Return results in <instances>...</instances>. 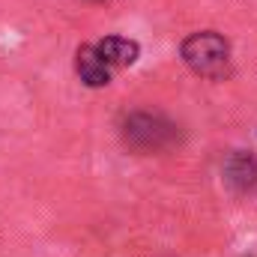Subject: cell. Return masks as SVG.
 I'll list each match as a JSON object with an SVG mask.
<instances>
[{
  "mask_svg": "<svg viewBox=\"0 0 257 257\" xmlns=\"http://www.w3.org/2000/svg\"><path fill=\"white\" fill-rule=\"evenodd\" d=\"M120 141L128 153L135 156H156L180 147L183 132L180 126L159 111H126L117 123Z\"/></svg>",
  "mask_w": 257,
  "mask_h": 257,
  "instance_id": "6da1fadb",
  "label": "cell"
},
{
  "mask_svg": "<svg viewBox=\"0 0 257 257\" xmlns=\"http://www.w3.org/2000/svg\"><path fill=\"white\" fill-rule=\"evenodd\" d=\"M180 60L203 81H227L233 75V51L224 33L194 30L180 42Z\"/></svg>",
  "mask_w": 257,
  "mask_h": 257,
  "instance_id": "7a4b0ae2",
  "label": "cell"
},
{
  "mask_svg": "<svg viewBox=\"0 0 257 257\" xmlns=\"http://www.w3.org/2000/svg\"><path fill=\"white\" fill-rule=\"evenodd\" d=\"M221 183L233 197L257 194V156L248 150H233L221 165Z\"/></svg>",
  "mask_w": 257,
  "mask_h": 257,
  "instance_id": "3957f363",
  "label": "cell"
},
{
  "mask_svg": "<svg viewBox=\"0 0 257 257\" xmlns=\"http://www.w3.org/2000/svg\"><path fill=\"white\" fill-rule=\"evenodd\" d=\"M72 69H75V78H78L84 87H90V90H102V87H108V84L114 81V75H117V69L108 63V57L99 51L96 42H84V45H78L75 60H72Z\"/></svg>",
  "mask_w": 257,
  "mask_h": 257,
  "instance_id": "277c9868",
  "label": "cell"
},
{
  "mask_svg": "<svg viewBox=\"0 0 257 257\" xmlns=\"http://www.w3.org/2000/svg\"><path fill=\"white\" fill-rule=\"evenodd\" d=\"M96 45H99V51L108 57V63L114 66L117 72H120V69H128V66H135L138 63V57H141V42L132 39V36L111 33V36L96 39Z\"/></svg>",
  "mask_w": 257,
  "mask_h": 257,
  "instance_id": "5b68a950",
  "label": "cell"
}]
</instances>
